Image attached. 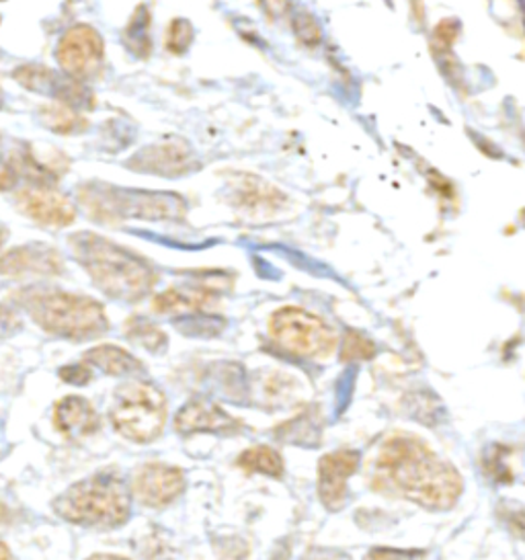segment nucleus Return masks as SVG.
Returning <instances> with one entry per match:
<instances>
[{
	"label": "nucleus",
	"mask_w": 525,
	"mask_h": 560,
	"mask_svg": "<svg viewBox=\"0 0 525 560\" xmlns=\"http://www.w3.org/2000/svg\"><path fill=\"white\" fill-rule=\"evenodd\" d=\"M377 493L400 497L429 511L452 510L464 482L450 462L440 458L425 442L412 435L386 440L372 470Z\"/></svg>",
	"instance_id": "nucleus-1"
},
{
	"label": "nucleus",
	"mask_w": 525,
	"mask_h": 560,
	"mask_svg": "<svg viewBox=\"0 0 525 560\" xmlns=\"http://www.w3.org/2000/svg\"><path fill=\"white\" fill-rule=\"evenodd\" d=\"M68 245L98 290L115 300L138 302L147 296L156 281L147 261L103 236L79 232L70 236Z\"/></svg>",
	"instance_id": "nucleus-2"
},
{
	"label": "nucleus",
	"mask_w": 525,
	"mask_h": 560,
	"mask_svg": "<svg viewBox=\"0 0 525 560\" xmlns=\"http://www.w3.org/2000/svg\"><path fill=\"white\" fill-rule=\"evenodd\" d=\"M33 323L49 335L86 341L109 329L105 308L93 298L54 288H25L13 294Z\"/></svg>",
	"instance_id": "nucleus-3"
},
{
	"label": "nucleus",
	"mask_w": 525,
	"mask_h": 560,
	"mask_svg": "<svg viewBox=\"0 0 525 560\" xmlns=\"http://www.w3.org/2000/svg\"><path fill=\"white\" fill-rule=\"evenodd\" d=\"M54 510L77 526H124L131 513V493L121 475L101 470L60 494Z\"/></svg>",
	"instance_id": "nucleus-4"
},
{
	"label": "nucleus",
	"mask_w": 525,
	"mask_h": 560,
	"mask_svg": "<svg viewBox=\"0 0 525 560\" xmlns=\"http://www.w3.org/2000/svg\"><path fill=\"white\" fill-rule=\"evenodd\" d=\"M82 208L97 222L115 220H179L185 215L183 199L171 194L119 191L107 185H86L79 191Z\"/></svg>",
	"instance_id": "nucleus-5"
},
{
	"label": "nucleus",
	"mask_w": 525,
	"mask_h": 560,
	"mask_svg": "<svg viewBox=\"0 0 525 560\" xmlns=\"http://www.w3.org/2000/svg\"><path fill=\"white\" fill-rule=\"evenodd\" d=\"M112 423L126 440L150 444L163 433L166 396L150 382L133 380L124 384L115 393Z\"/></svg>",
	"instance_id": "nucleus-6"
},
{
	"label": "nucleus",
	"mask_w": 525,
	"mask_h": 560,
	"mask_svg": "<svg viewBox=\"0 0 525 560\" xmlns=\"http://www.w3.org/2000/svg\"><path fill=\"white\" fill-rule=\"evenodd\" d=\"M269 332L283 351L298 358L325 360L337 347V332L328 323L295 306L279 308L269 320Z\"/></svg>",
	"instance_id": "nucleus-7"
},
{
	"label": "nucleus",
	"mask_w": 525,
	"mask_h": 560,
	"mask_svg": "<svg viewBox=\"0 0 525 560\" xmlns=\"http://www.w3.org/2000/svg\"><path fill=\"white\" fill-rule=\"evenodd\" d=\"M103 37L91 25H72L58 42L56 60L72 81H86L103 67Z\"/></svg>",
	"instance_id": "nucleus-8"
},
{
	"label": "nucleus",
	"mask_w": 525,
	"mask_h": 560,
	"mask_svg": "<svg viewBox=\"0 0 525 560\" xmlns=\"http://www.w3.org/2000/svg\"><path fill=\"white\" fill-rule=\"evenodd\" d=\"M16 208L33 222L51 229H66L77 220V210L65 194L48 185H27L16 191Z\"/></svg>",
	"instance_id": "nucleus-9"
},
{
	"label": "nucleus",
	"mask_w": 525,
	"mask_h": 560,
	"mask_svg": "<svg viewBox=\"0 0 525 560\" xmlns=\"http://www.w3.org/2000/svg\"><path fill=\"white\" fill-rule=\"evenodd\" d=\"M185 489V475L177 466H168L163 462H150L136 470L131 491L136 499L147 505L161 510L173 503Z\"/></svg>",
	"instance_id": "nucleus-10"
},
{
	"label": "nucleus",
	"mask_w": 525,
	"mask_h": 560,
	"mask_svg": "<svg viewBox=\"0 0 525 560\" xmlns=\"http://www.w3.org/2000/svg\"><path fill=\"white\" fill-rule=\"evenodd\" d=\"M360 466V454L339 450L318 462V497L330 511H339L347 501V482Z\"/></svg>",
	"instance_id": "nucleus-11"
},
{
	"label": "nucleus",
	"mask_w": 525,
	"mask_h": 560,
	"mask_svg": "<svg viewBox=\"0 0 525 560\" xmlns=\"http://www.w3.org/2000/svg\"><path fill=\"white\" fill-rule=\"evenodd\" d=\"M16 83L23 84L25 89L35 91V93H44V95H51L56 97L58 103L65 105H82L84 101H93V97L84 91L79 81H72L68 77H60L54 70L46 67H37V65H27V67L16 68L15 74Z\"/></svg>",
	"instance_id": "nucleus-12"
},
{
	"label": "nucleus",
	"mask_w": 525,
	"mask_h": 560,
	"mask_svg": "<svg viewBox=\"0 0 525 560\" xmlns=\"http://www.w3.org/2000/svg\"><path fill=\"white\" fill-rule=\"evenodd\" d=\"M65 271V261L56 248L48 245H25L0 255L2 276H58Z\"/></svg>",
	"instance_id": "nucleus-13"
},
{
	"label": "nucleus",
	"mask_w": 525,
	"mask_h": 560,
	"mask_svg": "<svg viewBox=\"0 0 525 560\" xmlns=\"http://www.w3.org/2000/svg\"><path fill=\"white\" fill-rule=\"evenodd\" d=\"M196 165L194 154L189 147L183 140H163L154 147L140 150V154L130 161V166L136 171L144 173H156V175H166V177H177L191 171Z\"/></svg>",
	"instance_id": "nucleus-14"
},
{
	"label": "nucleus",
	"mask_w": 525,
	"mask_h": 560,
	"mask_svg": "<svg viewBox=\"0 0 525 560\" xmlns=\"http://www.w3.org/2000/svg\"><path fill=\"white\" fill-rule=\"evenodd\" d=\"M230 203L246 215H271L281 210L285 196L273 185L253 175H243L241 182L232 183Z\"/></svg>",
	"instance_id": "nucleus-15"
},
{
	"label": "nucleus",
	"mask_w": 525,
	"mask_h": 560,
	"mask_svg": "<svg viewBox=\"0 0 525 560\" xmlns=\"http://www.w3.org/2000/svg\"><path fill=\"white\" fill-rule=\"evenodd\" d=\"M175 429L179 433H234L241 423L232 419L229 412L222 411L208 398L189 400L175 417Z\"/></svg>",
	"instance_id": "nucleus-16"
},
{
	"label": "nucleus",
	"mask_w": 525,
	"mask_h": 560,
	"mask_svg": "<svg viewBox=\"0 0 525 560\" xmlns=\"http://www.w3.org/2000/svg\"><path fill=\"white\" fill-rule=\"evenodd\" d=\"M54 425L68 440H84L101 428L93 405L82 396H66L54 409Z\"/></svg>",
	"instance_id": "nucleus-17"
},
{
	"label": "nucleus",
	"mask_w": 525,
	"mask_h": 560,
	"mask_svg": "<svg viewBox=\"0 0 525 560\" xmlns=\"http://www.w3.org/2000/svg\"><path fill=\"white\" fill-rule=\"evenodd\" d=\"M84 363L95 365L109 376H133L142 374L144 368L126 349L115 346H98L84 353Z\"/></svg>",
	"instance_id": "nucleus-18"
},
{
	"label": "nucleus",
	"mask_w": 525,
	"mask_h": 560,
	"mask_svg": "<svg viewBox=\"0 0 525 560\" xmlns=\"http://www.w3.org/2000/svg\"><path fill=\"white\" fill-rule=\"evenodd\" d=\"M212 292L197 290V288H171L163 294L154 298L152 306L161 314L197 313L212 302Z\"/></svg>",
	"instance_id": "nucleus-19"
},
{
	"label": "nucleus",
	"mask_w": 525,
	"mask_h": 560,
	"mask_svg": "<svg viewBox=\"0 0 525 560\" xmlns=\"http://www.w3.org/2000/svg\"><path fill=\"white\" fill-rule=\"evenodd\" d=\"M42 124L56 133H79L86 128V119L70 105L65 103H48L39 109Z\"/></svg>",
	"instance_id": "nucleus-20"
},
{
	"label": "nucleus",
	"mask_w": 525,
	"mask_h": 560,
	"mask_svg": "<svg viewBox=\"0 0 525 560\" xmlns=\"http://www.w3.org/2000/svg\"><path fill=\"white\" fill-rule=\"evenodd\" d=\"M238 466L246 472H259L265 477L279 478L283 475V460L278 450L269 445H253L241 454Z\"/></svg>",
	"instance_id": "nucleus-21"
},
{
	"label": "nucleus",
	"mask_w": 525,
	"mask_h": 560,
	"mask_svg": "<svg viewBox=\"0 0 525 560\" xmlns=\"http://www.w3.org/2000/svg\"><path fill=\"white\" fill-rule=\"evenodd\" d=\"M124 37L133 54H138V56L150 54V13H148L147 7L136 9Z\"/></svg>",
	"instance_id": "nucleus-22"
},
{
	"label": "nucleus",
	"mask_w": 525,
	"mask_h": 560,
	"mask_svg": "<svg viewBox=\"0 0 525 560\" xmlns=\"http://www.w3.org/2000/svg\"><path fill=\"white\" fill-rule=\"evenodd\" d=\"M126 337L133 341V343L147 347L150 351H161L163 347H166V335H164L163 330L154 327L148 320H142V318L128 320Z\"/></svg>",
	"instance_id": "nucleus-23"
},
{
	"label": "nucleus",
	"mask_w": 525,
	"mask_h": 560,
	"mask_svg": "<svg viewBox=\"0 0 525 560\" xmlns=\"http://www.w3.org/2000/svg\"><path fill=\"white\" fill-rule=\"evenodd\" d=\"M194 42V27L187 19H175L166 34V50L183 54Z\"/></svg>",
	"instance_id": "nucleus-24"
},
{
	"label": "nucleus",
	"mask_w": 525,
	"mask_h": 560,
	"mask_svg": "<svg viewBox=\"0 0 525 560\" xmlns=\"http://www.w3.org/2000/svg\"><path fill=\"white\" fill-rule=\"evenodd\" d=\"M374 343L368 341L360 332H349L345 339L343 353L341 360L351 362V360H368L374 355Z\"/></svg>",
	"instance_id": "nucleus-25"
},
{
	"label": "nucleus",
	"mask_w": 525,
	"mask_h": 560,
	"mask_svg": "<svg viewBox=\"0 0 525 560\" xmlns=\"http://www.w3.org/2000/svg\"><path fill=\"white\" fill-rule=\"evenodd\" d=\"M294 30L298 37L311 46H316L320 42V30L311 15H300L295 19Z\"/></svg>",
	"instance_id": "nucleus-26"
},
{
	"label": "nucleus",
	"mask_w": 525,
	"mask_h": 560,
	"mask_svg": "<svg viewBox=\"0 0 525 560\" xmlns=\"http://www.w3.org/2000/svg\"><path fill=\"white\" fill-rule=\"evenodd\" d=\"M458 32V23H456L454 19L443 21L442 25H438V30H435V34H433V44H435V48L440 51L447 50V48L454 44V39H456Z\"/></svg>",
	"instance_id": "nucleus-27"
},
{
	"label": "nucleus",
	"mask_w": 525,
	"mask_h": 560,
	"mask_svg": "<svg viewBox=\"0 0 525 560\" xmlns=\"http://www.w3.org/2000/svg\"><path fill=\"white\" fill-rule=\"evenodd\" d=\"M60 378L68 384L82 386L93 380V372H91V365H86V363H72V365H66L60 370Z\"/></svg>",
	"instance_id": "nucleus-28"
},
{
	"label": "nucleus",
	"mask_w": 525,
	"mask_h": 560,
	"mask_svg": "<svg viewBox=\"0 0 525 560\" xmlns=\"http://www.w3.org/2000/svg\"><path fill=\"white\" fill-rule=\"evenodd\" d=\"M421 552H410L400 548H372L363 560H417Z\"/></svg>",
	"instance_id": "nucleus-29"
},
{
	"label": "nucleus",
	"mask_w": 525,
	"mask_h": 560,
	"mask_svg": "<svg viewBox=\"0 0 525 560\" xmlns=\"http://www.w3.org/2000/svg\"><path fill=\"white\" fill-rule=\"evenodd\" d=\"M21 329V320L11 308L0 304V337H9L15 335L16 330Z\"/></svg>",
	"instance_id": "nucleus-30"
},
{
	"label": "nucleus",
	"mask_w": 525,
	"mask_h": 560,
	"mask_svg": "<svg viewBox=\"0 0 525 560\" xmlns=\"http://www.w3.org/2000/svg\"><path fill=\"white\" fill-rule=\"evenodd\" d=\"M302 560H351V557L337 548H312Z\"/></svg>",
	"instance_id": "nucleus-31"
},
{
	"label": "nucleus",
	"mask_w": 525,
	"mask_h": 560,
	"mask_svg": "<svg viewBox=\"0 0 525 560\" xmlns=\"http://www.w3.org/2000/svg\"><path fill=\"white\" fill-rule=\"evenodd\" d=\"M15 183V171L9 166V163H0V189H11Z\"/></svg>",
	"instance_id": "nucleus-32"
},
{
	"label": "nucleus",
	"mask_w": 525,
	"mask_h": 560,
	"mask_svg": "<svg viewBox=\"0 0 525 560\" xmlns=\"http://www.w3.org/2000/svg\"><path fill=\"white\" fill-rule=\"evenodd\" d=\"M89 560H130L126 559V557H117V555H95V557H91Z\"/></svg>",
	"instance_id": "nucleus-33"
},
{
	"label": "nucleus",
	"mask_w": 525,
	"mask_h": 560,
	"mask_svg": "<svg viewBox=\"0 0 525 560\" xmlns=\"http://www.w3.org/2000/svg\"><path fill=\"white\" fill-rule=\"evenodd\" d=\"M0 560H11V552L2 542H0Z\"/></svg>",
	"instance_id": "nucleus-34"
},
{
	"label": "nucleus",
	"mask_w": 525,
	"mask_h": 560,
	"mask_svg": "<svg viewBox=\"0 0 525 560\" xmlns=\"http://www.w3.org/2000/svg\"><path fill=\"white\" fill-rule=\"evenodd\" d=\"M4 236H7V231H4V226H0V247H2V243H4Z\"/></svg>",
	"instance_id": "nucleus-35"
}]
</instances>
